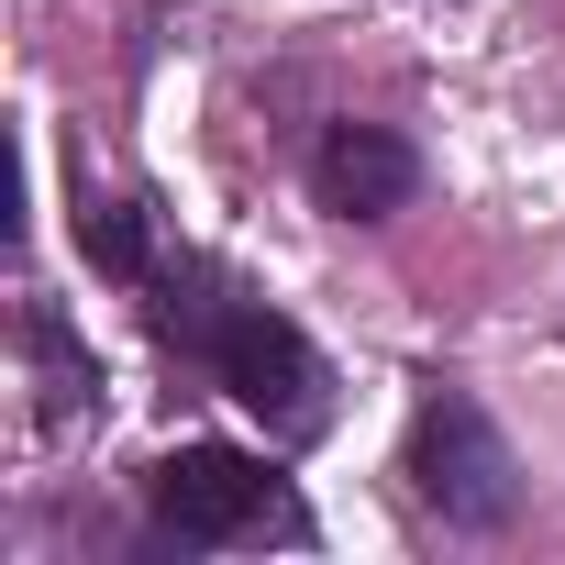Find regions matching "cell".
Masks as SVG:
<instances>
[{"instance_id": "obj_6", "label": "cell", "mask_w": 565, "mask_h": 565, "mask_svg": "<svg viewBox=\"0 0 565 565\" xmlns=\"http://www.w3.org/2000/svg\"><path fill=\"white\" fill-rule=\"evenodd\" d=\"M78 244H89V266H100V277H122V289L145 277V211H134V200L78 211Z\"/></svg>"}, {"instance_id": "obj_4", "label": "cell", "mask_w": 565, "mask_h": 565, "mask_svg": "<svg viewBox=\"0 0 565 565\" xmlns=\"http://www.w3.org/2000/svg\"><path fill=\"white\" fill-rule=\"evenodd\" d=\"M411 189H422V156L388 122H333L311 145V200L333 222H388V211H411Z\"/></svg>"}, {"instance_id": "obj_1", "label": "cell", "mask_w": 565, "mask_h": 565, "mask_svg": "<svg viewBox=\"0 0 565 565\" xmlns=\"http://www.w3.org/2000/svg\"><path fill=\"white\" fill-rule=\"evenodd\" d=\"M411 488H422V510H444L455 532H510V510H521V455H510V433H499L466 388H433V399L411 411Z\"/></svg>"}, {"instance_id": "obj_5", "label": "cell", "mask_w": 565, "mask_h": 565, "mask_svg": "<svg viewBox=\"0 0 565 565\" xmlns=\"http://www.w3.org/2000/svg\"><path fill=\"white\" fill-rule=\"evenodd\" d=\"M23 355H34V377H45V433H67L78 411H100V366L67 344V322H56L45 300L23 311Z\"/></svg>"}, {"instance_id": "obj_2", "label": "cell", "mask_w": 565, "mask_h": 565, "mask_svg": "<svg viewBox=\"0 0 565 565\" xmlns=\"http://www.w3.org/2000/svg\"><path fill=\"white\" fill-rule=\"evenodd\" d=\"M156 521H167L178 543H244V532L289 521V510H277L266 455H233V444H178V455L156 466Z\"/></svg>"}, {"instance_id": "obj_3", "label": "cell", "mask_w": 565, "mask_h": 565, "mask_svg": "<svg viewBox=\"0 0 565 565\" xmlns=\"http://www.w3.org/2000/svg\"><path fill=\"white\" fill-rule=\"evenodd\" d=\"M211 366H222V388H233L255 422H277V433H311V422H322V355L300 344V322L222 311V322H211Z\"/></svg>"}]
</instances>
